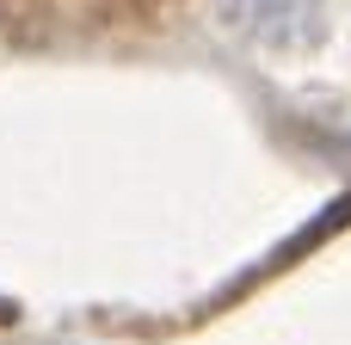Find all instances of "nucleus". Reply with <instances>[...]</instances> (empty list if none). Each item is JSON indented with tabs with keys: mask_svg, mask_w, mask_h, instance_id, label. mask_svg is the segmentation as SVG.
Segmentation results:
<instances>
[{
	"mask_svg": "<svg viewBox=\"0 0 351 345\" xmlns=\"http://www.w3.org/2000/svg\"><path fill=\"white\" fill-rule=\"evenodd\" d=\"M222 19L253 37L259 49H278V56H296L308 43H321L327 31V0H222Z\"/></svg>",
	"mask_w": 351,
	"mask_h": 345,
	"instance_id": "1",
	"label": "nucleus"
}]
</instances>
